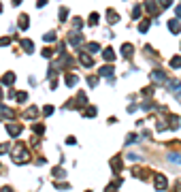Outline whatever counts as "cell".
<instances>
[{
  "mask_svg": "<svg viewBox=\"0 0 181 192\" xmlns=\"http://www.w3.org/2000/svg\"><path fill=\"white\" fill-rule=\"evenodd\" d=\"M164 186H166V179H164L162 175H158V177H156V188H158V190H162Z\"/></svg>",
  "mask_w": 181,
  "mask_h": 192,
  "instance_id": "cell-1",
  "label": "cell"
}]
</instances>
